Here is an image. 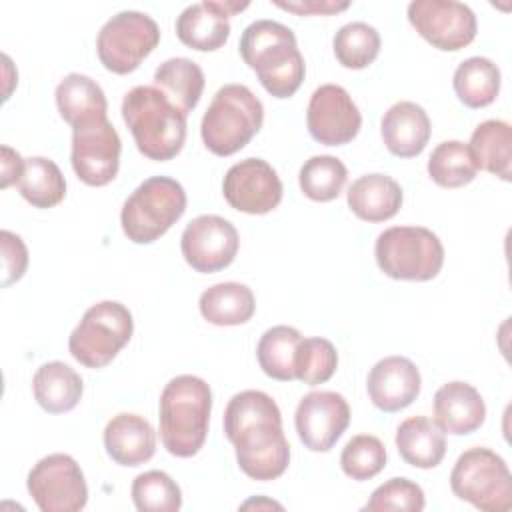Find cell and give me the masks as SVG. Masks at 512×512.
Returning a JSON list of instances; mask_svg holds the SVG:
<instances>
[{
	"mask_svg": "<svg viewBox=\"0 0 512 512\" xmlns=\"http://www.w3.org/2000/svg\"><path fill=\"white\" fill-rule=\"evenodd\" d=\"M224 434L240 470L252 480H276L290 464V444L274 398L262 390L234 394L224 410Z\"/></svg>",
	"mask_w": 512,
	"mask_h": 512,
	"instance_id": "obj_1",
	"label": "cell"
},
{
	"mask_svg": "<svg viewBox=\"0 0 512 512\" xmlns=\"http://www.w3.org/2000/svg\"><path fill=\"white\" fill-rule=\"evenodd\" d=\"M240 56L274 98H290L302 86L306 64L294 32L276 20H256L240 36Z\"/></svg>",
	"mask_w": 512,
	"mask_h": 512,
	"instance_id": "obj_2",
	"label": "cell"
},
{
	"mask_svg": "<svg viewBox=\"0 0 512 512\" xmlns=\"http://www.w3.org/2000/svg\"><path fill=\"white\" fill-rule=\"evenodd\" d=\"M210 412L212 390L206 380L192 374L172 378L164 386L158 406L164 448L178 458L196 456L208 436Z\"/></svg>",
	"mask_w": 512,
	"mask_h": 512,
	"instance_id": "obj_3",
	"label": "cell"
},
{
	"mask_svg": "<svg viewBox=\"0 0 512 512\" xmlns=\"http://www.w3.org/2000/svg\"><path fill=\"white\" fill-rule=\"evenodd\" d=\"M122 118L136 148L150 160H172L186 140V114L156 86H134L124 94Z\"/></svg>",
	"mask_w": 512,
	"mask_h": 512,
	"instance_id": "obj_4",
	"label": "cell"
},
{
	"mask_svg": "<svg viewBox=\"0 0 512 512\" xmlns=\"http://www.w3.org/2000/svg\"><path fill=\"white\" fill-rule=\"evenodd\" d=\"M262 122L258 96L244 84H224L202 116V142L216 156H232L260 132Z\"/></svg>",
	"mask_w": 512,
	"mask_h": 512,
	"instance_id": "obj_5",
	"label": "cell"
},
{
	"mask_svg": "<svg viewBox=\"0 0 512 512\" xmlns=\"http://www.w3.org/2000/svg\"><path fill=\"white\" fill-rule=\"evenodd\" d=\"M186 212V192L170 176L146 178L124 202L120 224L134 244H152Z\"/></svg>",
	"mask_w": 512,
	"mask_h": 512,
	"instance_id": "obj_6",
	"label": "cell"
},
{
	"mask_svg": "<svg viewBox=\"0 0 512 512\" xmlns=\"http://www.w3.org/2000/svg\"><path fill=\"white\" fill-rule=\"evenodd\" d=\"M378 268L394 280L426 282L440 274L444 246L424 226H392L378 234L374 244Z\"/></svg>",
	"mask_w": 512,
	"mask_h": 512,
	"instance_id": "obj_7",
	"label": "cell"
},
{
	"mask_svg": "<svg viewBox=\"0 0 512 512\" xmlns=\"http://www.w3.org/2000/svg\"><path fill=\"white\" fill-rule=\"evenodd\" d=\"M132 312L116 302L102 300L90 306L68 338V350L86 368H104L130 342Z\"/></svg>",
	"mask_w": 512,
	"mask_h": 512,
	"instance_id": "obj_8",
	"label": "cell"
},
{
	"mask_svg": "<svg viewBox=\"0 0 512 512\" xmlns=\"http://www.w3.org/2000/svg\"><path fill=\"white\" fill-rule=\"evenodd\" d=\"M454 496L484 512H506L512 506V476L508 464L490 448L462 452L450 472Z\"/></svg>",
	"mask_w": 512,
	"mask_h": 512,
	"instance_id": "obj_9",
	"label": "cell"
},
{
	"mask_svg": "<svg viewBox=\"0 0 512 512\" xmlns=\"http://www.w3.org/2000/svg\"><path fill=\"white\" fill-rule=\"evenodd\" d=\"M160 28L144 12L122 10L98 32L96 52L102 66L114 74H130L158 46Z\"/></svg>",
	"mask_w": 512,
	"mask_h": 512,
	"instance_id": "obj_10",
	"label": "cell"
},
{
	"mask_svg": "<svg viewBox=\"0 0 512 512\" xmlns=\"http://www.w3.org/2000/svg\"><path fill=\"white\" fill-rule=\"evenodd\" d=\"M26 488L42 512H78L88 502L80 464L62 452L40 458L28 472Z\"/></svg>",
	"mask_w": 512,
	"mask_h": 512,
	"instance_id": "obj_11",
	"label": "cell"
},
{
	"mask_svg": "<svg viewBox=\"0 0 512 512\" xmlns=\"http://www.w3.org/2000/svg\"><path fill=\"white\" fill-rule=\"evenodd\" d=\"M122 142L108 118H96L72 128L70 162L88 186L110 184L120 168Z\"/></svg>",
	"mask_w": 512,
	"mask_h": 512,
	"instance_id": "obj_12",
	"label": "cell"
},
{
	"mask_svg": "<svg viewBox=\"0 0 512 512\" xmlns=\"http://www.w3.org/2000/svg\"><path fill=\"white\" fill-rule=\"evenodd\" d=\"M408 20L434 48L456 52L476 38V14L456 0H414L408 4Z\"/></svg>",
	"mask_w": 512,
	"mask_h": 512,
	"instance_id": "obj_13",
	"label": "cell"
},
{
	"mask_svg": "<svg viewBox=\"0 0 512 512\" xmlns=\"http://www.w3.org/2000/svg\"><path fill=\"white\" fill-rule=\"evenodd\" d=\"M240 246V236L234 224L216 214L196 216L180 236V250L188 266L202 274H212L228 268Z\"/></svg>",
	"mask_w": 512,
	"mask_h": 512,
	"instance_id": "obj_14",
	"label": "cell"
},
{
	"mask_svg": "<svg viewBox=\"0 0 512 512\" xmlns=\"http://www.w3.org/2000/svg\"><path fill=\"white\" fill-rule=\"evenodd\" d=\"M306 126L316 142L324 146H344L360 132L362 114L346 88L322 84L310 96Z\"/></svg>",
	"mask_w": 512,
	"mask_h": 512,
	"instance_id": "obj_15",
	"label": "cell"
},
{
	"mask_svg": "<svg viewBox=\"0 0 512 512\" xmlns=\"http://www.w3.org/2000/svg\"><path fill=\"white\" fill-rule=\"evenodd\" d=\"M350 424L346 398L332 390H314L300 398L294 426L300 442L312 452H328Z\"/></svg>",
	"mask_w": 512,
	"mask_h": 512,
	"instance_id": "obj_16",
	"label": "cell"
},
{
	"mask_svg": "<svg viewBox=\"0 0 512 512\" xmlns=\"http://www.w3.org/2000/svg\"><path fill=\"white\" fill-rule=\"evenodd\" d=\"M224 200L238 212L268 214L282 200V182L262 158H244L232 164L222 182Z\"/></svg>",
	"mask_w": 512,
	"mask_h": 512,
	"instance_id": "obj_17",
	"label": "cell"
},
{
	"mask_svg": "<svg viewBox=\"0 0 512 512\" xmlns=\"http://www.w3.org/2000/svg\"><path fill=\"white\" fill-rule=\"evenodd\" d=\"M248 8V2L204 0L186 6L176 18V36L188 48L214 52L230 36V16Z\"/></svg>",
	"mask_w": 512,
	"mask_h": 512,
	"instance_id": "obj_18",
	"label": "cell"
},
{
	"mask_svg": "<svg viewBox=\"0 0 512 512\" xmlns=\"http://www.w3.org/2000/svg\"><path fill=\"white\" fill-rule=\"evenodd\" d=\"M420 388V370L406 356H386L378 360L366 380L368 396L382 412L404 410L418 398Z\"/></svg>",
	"mask_w": 512,
	"mask_h": 512,
	"instance_id": "obj_19",
	"label": "cell"
},
{
	"mask_svg": "<svg viewBox=\"0 0 512 512\" xmlns=\"http://www.w3.org/2000/svg\"><path fill=\"white\" fill-rule=\"evenodd\" d=\"M432 124L426 110L410 100L392 104L380 122V134L390 154L398 158H414L422 154L430 140Z\"/></svg>",
	"mask_w": 512,
	"mask_h": 512,
	"instance_id": "obj_20",
	"label": "cell"
},
{
	"mask_svg": "<svg viewBox=\"0 0 512 512\" xmlns=\"http://www.w3.org/2000/svg\"><path fill=\"white\" fill-rule=\"evenodd\" d=\"M434 422L448 434L466 436L486 420V404L468 382H448L434 394Z\"/></svg>",
	"mask_w": 512,
	"mask_h": 512,
	"instance_id": "obj_21",
	"label": "cell"
},
{
	"mask_svg": "<svg viewBox=\"0 0 512 512\" xmlns=\"http://www.w3.org/2000/svg\"><path fill=\"white\" fill-rule=\"evenodd\" d=\"M104 448L112 462L134 468L154 456L156 432L144 416L122 412L108 420L104 428Z\"/></svg>",
	"mask_w": 512,
	"mask_h": 512,
	"instance_id": "obj_22",
	"label": "cell"
},
{
	"mask_svg": "<svg viewBox=\"0 0 512 512\" xmlns=\"http://www.w3.org/2000/svg\"><path fill=\"white\" fill-rule=\"evenodd\" d=\"M400 184L386 174H364L356 178L348 192V208L364 222H384L398 214L402 206Z\"/></svg>",
	"mask_w": 512,
	"mask_h": 512,
	"instance_id": "obj_23",
	"label": "cell"
},
{
	"mask_svg": "<svg viewBox=\"0 0 512 512\" xmlns=\"http://www.w3.org/2000/svg\"><path fill=\"white\" fill-rule=\"evenodd\" d=\"M396 448L406 464L436 468L446 454V432L426 416H412L398 426Z\"/></svg>",
	"mask_w": 512,
	"mask_h": 512,
	"instance_id": "obj_24",
	"label": "cell"
},
{
	"mask_svg": "<svg viewBox=\"0 0 512 512\" xmlns=\"http://www.w3.org/2000/svg\"><path fill=\"white\" fill-rule=\"evenodd\" d=\"M54 96L62 120L72 128L96 118H108L106 94L100 84L86 74L72 72L64 76Z\"/></svg>",
	"mask_w": 512,
	"mask_h": 512,
	"instance_id": "obj_25",
	"label": "cell"
},
{
	"mask_svg": "<svg viewBox=\"0 0 512 512\" xmlns=\"http://www.w3.org/2000/svg\"><path fill=\"white\" fill-rule=\"evenodd\" d=\"M32 392L42 410L50 414H64L78 406L84 382L74 368L54 360L36 370L32 378Z\"/></svg>",
	"mask_w": 512,
	"mask_h": 512,
	"instance_id": "obj_26",
	"label": "cell"
},
{
	"mask_svg": "<svg viewBox=\"0 0 512 512\" xmlns=\"http://www.w3.org/2000/svg\"><path fill=\"white\" fill-rule=\"evenodd\" d=\"M468 150L482 168L502 180L512 176V128L504 120H484L470 136Z\"/></svg>",
	"mask_w": 512,
	"mask_h": 512,
	"instance_id": "obj_27",
	"label": "cell"
},
{
	"mask_svg": "<svg viewBox=\"0 0 512 512\" xmlns=\"http://www.w3.org/2000/svg\"><path fill=\"white\" fill-rule=\"evenodd\" d=\"M198 308L202 318L214 326H238L254 316L256 300L246 284L220 282L200 294Z\"/></svg>",
	"mask_w": 512,
	"mask_h": 512,
	"instance_id": "obj_28",
	"label": "cell"
},
{
	"mask_svg": "<svg viewBox=\"0 0 512 512\" xmlns=\"http://www.w3.org/2000/svg\"><path fill=\"white\" fill-rule=\"evenodd\" d=\"M204 72L190 58L164 60L154 72V86L186 116L196 108L204 90Z\"/></svg>",
	"mask_w": 512,
	"mask_h": 512,
	"instance_id": "obj_29",
	"label": "cell"
},
{
	"mask_svg": "<svg viewBox=\"0 0 512 512\" xmlns=\"http://www.w3.org/2000/svg\"><path fill=\"white\" fill-rule=\"evenodd\" d=\"M458 100L468 108L492 104L500 92V68L484 56H472L458 64L452 78Z\"/></svg>",
	"mask_w": 512,
	"mask_h": 512,
	"instance_id": "obj_30",
	"label": "cell"
},
{
	"mask_svg": "<svg viewBox=\"0 0 512 512\" xmlns=\"http://www.w3.org/2000/svg\"><path fill=\"white\" fill-rule=\"evenodd\" d=\"M302 334L286 324L268 328L256 346V358L262 372L274 380H296V356Z\"/></svg>",
	"mask_w": 512,
	"mask_h": 512,
	"instance_id": "obj_31",
	"label": "cell"
},
{
	"mask_svg": "<svg viewBox=\"0 0 512 512\" xmlns=\"http://www.w3.org/2000/svg\"><path fill=\"white\" fill-rule=\"evenodd\" d=\"M18 192L34 208H52L66 196V180L58 164L44 156L24 158Z\"/></svg>",
	"mask_w": 512,
	"mask_h": 512,
	"instance_id": "obj_32",
	"label": "cell"
},
{
	"mask_svg": "<svg viewBox=\"0 0 512 512\" xmlns=\"http://www.w3.org/2000/svg\"><path fill=\"white\" fill-rule=\"evenodd\" d=\"M428 176L442 188H460L476 178V162L468 144L460 140L440 142L428 158Z\"/></svg>",
	"mask_w": 512,
	"mask_h": 512,
	"instance_id": "obj_33",
	"label": "cell"
},
{
	"mask_svg": "<svg viewBox=\"0 0 512 512\" xmlns=\"http://www.w3.org/2000/svg\"><path fill=\"white\" fill-rule=\"evenodd\" d=\"M348 180V170L344 162L330 154H320L308 158L300 172L298 184L306 198L314 202H330L340 196Z\"/></svg>",
	"mask_w": 512,
	"mask_h": 512,
	"instance_id": "obj_34",
	"label": "cell"
},
{
	"mask_svg": "<svg viewBox=\"0 0 512 512\" xmlns=\"http://www.w3.org/2000/svg\"><path fill=\"white\" fill-rule=\"evenodd\" d=\"M380 34L366 22L344 24L332 40L336 60L350 70H362L370 66L380 54Z\"/></svg>",
	"mask_w": 512,
	"mask_h": 512,
	"instance_id": "obj_35",
	"label": "cell"
},
{
	"mask_svg": "<svg viewBox=\"0 0 512 512\" xmlns=\"http://www.w3.org/2000/svg\"><path fill=\"white\" fill-rule=\"evenodd\" d=\"M132 502L140 512H176L182 506L180 486L162 470H148L132 482Z\"/></svg>",
	"mask_w": 512,
	"mask_h": 512,
	"instance_id": "obj_36",
	"label": "cell"
},
{
	"mask_svg": "<svg viewBox=\"0 0 512 512\" xmlns=\"http://www.w3.org/2000/svg\"><path fill=\"white\" fill-rule=\"evenodd\" d=\"M342 472L356 480L364 482L378 476L386 466V448L380 438L372 434H358L350 438L340 454Z\"/></svg>",
	"mask_w": 512,
	"mask_h": 512,
	"instance_id": "obj_37",
	"label": "cell"
},
{
	"mask_svg": "<svg viewBox=\"0 0 512 512\" xmlns=\"http://www.w3.org/2000/svg\"><path fill=\"white\" fill-rule=\"evenodd\" d=\"M338 368V352L326 338H302L296 356V380L316 386L328 382Z\"/></svg>",
	"mask_w": 512,
	"mask_h": 512,
	"instance_id": "obj_38",
	"label": "cell"
},
{
	"mask_svg": "<svg viewBox=\"0 0 512 512\" xmlns=\"http://www.w3.org/2000/svg\"><path fill=\"white\" fill-rule=\"evenodd\" d=\"M426 500L422 488L408 480V478H390L388 482L380 484L368 502L364 504V510L368 512H386V510H402V512H420L424 510Z\"/></svg>",
	"mask_w": 512,
	"mask_h": 512,
	"instance_id": "obj_39",
	"label": "cell"
},
{
	"mask_svg": "<svg viewBox=\"0 0 512 512\" xmlns=\"http://www.w3.org/2000/svg\"><path fill=\"white\" fill-rule=\"evenodd\" d=\"M0 246H2V266H4L2 288H8L10 284H14L24 276L28 268V248L24 240L10 230L0 232Z\"/></svg>",
	"mask_w": 512,
	"mask_h": 512,
	"instance_id": "obj_40",
	"label": "cell"
},
{
	"mask_svg": "<svg viewBox=\"0 0 512 512\" xmlns=\"http://www.w3.org/2000/svg\"><path fill=\"white\" fill-rule=\"evenodd\" d=\"M274 4L282 10L294 12L298 16H312V14L330 16V14L342 12L350 6V2H334V0H292V2L274 0Z\"/></svg>",
	"mask_w": 512,
	"mask_h": 512,
	"instance_id": "obj_41",
	"label": "cell"
},
{
	"mask_svg": "<svg viewBox=\"0 0 512 512\" xmlns=\"http://www.w3.org/2000/svg\"><path fill=\"white\" fill-rule=\"evenodd\" d=\"M2 158H0V166H2V178H0V186L8 188L10 184H18L22 170H24V158L12 150L10 146H2L0 148Z\"/></svg>",
	"mask_w": 512,
	"mask_h": 512,
	"instance_id": "obj_42",
	"label": "cell"
},
{
	"mask_svg": "<svg viewBox=\"0 0 512 512\" xmlns=\"http://www.w3.org/2000/svg\"><path fill=\"white\" fill-rule=\"evenodd\" d=\"M250 506H256V508H260V506H268V508H282L280 504L270 502V500H248V502H244V504H242V508H250Z\"/></svg>",
	"mask_w": 512,
	"mask_h": 512,
	"instance_id": "obj_43",
	"label": "cell"
}]
</instances>
